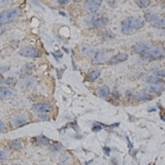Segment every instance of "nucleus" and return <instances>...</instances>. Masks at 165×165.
Instances as JSON below:
<instances>
[{
    "instance_id": "18",
    "label": "nucleus",
    "mask_w": 165,
    "mask_h": 165,
    "mask_svg": "<svg viewBox=\"0 0 165 165\" xmlns=\"http://www.w3.org/2000/svg\"><path fill=\"white\" fill-rule=\"evenodd\" d=\"M158 19H160V18H159V15L157 13H155V11H148V13L144 14V20H146L147 22H153V23H154V22L157 21Z\"/></svg>"
},
{
    "instance_id": "1",
    "label": "nucleus",
    "mask_w": 165,
    "mask_h": 165,
    "mask_svg": "<svg viewBox=\"0 0 165 165\" xmlns=\"http://www.w3.org/2000/svg\"><path fill=\"white\" fill-rule=\"evenodd\" d=\"M22 15V11L20 9H11L3 11L0 15V24L1 25H5V24L11 23L15 21L17 18H19Z\"/></svg>"
},
{
    "instance_id": "16",
    "label": "nucleus",
    "mask_w": 165,
    "mask_h": 165,
    "mask_svg": "<svg viewBox=\"0 0 165 165\" xmlns=\"http://www.w3.org/2000/svg\"><path fill=\"white\" fill-rule=\"evenodd\" d=\"M146 82L149 85H161L163 82V78L157 75H150L147 78Z\"/></svg>"
},
{
    "instance_id": "35",
    "label": "nucleus",
    "mask_w": 165,
    "mask_h": 165,
    "mask_svg": "<svg viewBox=\"0 0 165 165\" xmlns=\"http://www.w3.org/2000/svg\"><path fill=\"white\" fill-rule=\"evenodd\" d=\"M68 2H69V0H58V3L61 5H66Z\"/></svg>"
},
{
    "instance_id": "25",
    "label": "nucleus",
    "mask_w": 165,
    "mask_h": 165,
    "mask_svg": "<svg viewBox=\"0 0 165 165\" xmlns=\"http://www.w3.org/2000/svg\"><path fill=\"white\" fill-rule=\"evenodd\" d=\"M153 26L155 28H159V29H164L165 28V17L164 18H160L157 21H155L153 23Z\"/></svg>"
},
{
    "instance_id": "36",
    "label": "nucleus",
    "mask_w": 165,
    "mask_h": 165,
    "mask_svg": "<svg viewBox=\"0 0 165 165\" xmlns=\"http://www.w3.org/2000/svg\"><path fill=\"white\" fill-rule=\"evenodd\" d=\"M103 151H104V153H105V155H110V149L108 148V147H104L103 148Z\"/></svg>"
},
{
    "instance_id": "34",
    "label": "nucleus",
    "mask_w": 165,
    "mask_h": 165,
    "mask_svg": "<svg viewBox=\"0 0 165 165\" xmlns=\"http://www.w3.org/2000/svg\"><path fill=\"white\" fill-rule=\"evenodd\" d=\"M0 2L2 5H9L13 2V0H0Z\"/></svg>"
},
{
    "instance_id": "31",
    "label": "nucleus",
    "mask_w": 165,
    "mask_h": 165,
    "mask_svg": "<svg viewBox=\"0 0 165 165\" xmlns=\"http://www.w3.org/2000/svg\"><path fill=\"white\" fill-rule=\"evenodd\" d=\"M155 75L159 76V78H165V69H158L155 70Z\"/></svg>"
},
{
    "instance_id": "4",
    "label": "nucleus",
    "mask_w": 165,
    "mask_h": 165,
    "mask_svg": "<svg viewBox=\"0 0 165 165\" xmlns=\"http://www.w3.org/2000/svg\"><path fill=\"white\" fill-rule=\"evenodd\" d=\"M19 54L23 57L28 58H37L39 56V51L33 47H25L19 51Z\"/></svg>"
},
{
    "instance_id": "10",
    "label": "nucleus",
    "mask_w": 165,
    "mask_h": 165,
    "mask_svg": "<svg viewBox=\"0 0 165 165\" xmlns=\"http://www.w3.org/2000/svg\"><path fill=\"white\" fill-rule=\"evenodd\" d=\"M32 110L37 112H50L52 110V105L47 102H38L32 105Z\"/></svg>"
},
{
    "instance_id": "32",
    "label": "nucleus",
    "mask_w": 165,
    "mask_h": 165,
    "mask_svg": "<svg viewBox=\"0 0 165 165\" xmlns=\"http://www.w3.org/2000/svg\"><path fill=\"white\" fill-rule=\"evenodd\" d=\"M103 37L104 39H110V38H114V34H112L110 31H105L103 32Z\"/></svg>"
},
{
    "instance_id": "13",
    "label": "nucleus",
    "mask_w": 165,
    "mask_h": 165,
    "mask_svg": "<svg viewBox=\"0 0 165 165\" xmlns=\"http://www.w3.org/2000/svg\"><path fill=\"white\" fill-rule=\"evenodd\" d=\"M134 99L137 101H146V100H152L153 96L146 92H138V93L134 94Z\"/></svg>"
},
{
    "instance_id": "2",
    "label": "nucleus",
    "mask_w": 165,
    "mask_h": 165,
    "mask_svg": "<svg viewBox=\"0 0 165 165\" xmlns=\"http://www.w3.org/2000/svg\"><path fill=\"white\" fill-rule=\"evenodd\" d=\"M142 57L144 58V60H149V61H152V60H160L165 57V49L163 47L151 48V49L148 50L146 53L142 54Z\"/></svg>"
},
{
    "instance_id": "17",
    "label": "nucleus",
    "mask_w": 165,
    "mask_h": 165,
    "mask_svg": "<svg viewBox=\"0 0 165 165\" xmlns=\"http://www.w3.org/2000/svg\"><path fill=\"white\" fill-rule=\"evenodd\" d=\"M121 31H122L123 34L125 35H129V34H133V31L130 29L129 24H128V20L125 19L123 20L122 23H121Z\"/></svg>"
},
{
    "instance_id": "19",
    "label": "nucleus",
    "mask_w": 165,
    "mask_h": 165,
    "mask_svg": "<svg viewBox=\"0 0 165 165\" xmlns=\"http://www.w3.org/2000/svg\"><path fill=\"white\" fill-rule=\"evenodd\" d=\"M36 80L32 76H29V78H26L25 80H23V82L21 84V86L23 88H31L35 85Z\"/></svg>"
},
{
    "instance_id": "26",
    "label": "nucleus",
    "mask_w": 165,
    "mask_h": 165,
    "mask_svg": "<svg viewBox=\"0 0 165 165\" xmlns=\"http://www.w3.org/2000/svg\"><path fill=\"white\" fill-rule=\"evenodd\" d=\"M136 4L139 9H146L151 4V0H136Z\"/></svg>"
},
{
    "instance_id": "29",
    "label": "nucleus",
    "mask_w": 165,
    "mask_h": 165,
    "mask_svg": "<svg viewBox=\"0 0 165 165\" xmlns=\"http://www.w3.org/2000/svg\"><path fill=\"white\" fill-rule=\"evenodd\" d=\"M61 149H62L61 144H51V146H50V150H51L52 152H58V151H60Z\"/></svg>"
},
{
    "instance_id": "24",
    "label": "nucleus",
    "mask_w": 165,
    "mask_h": 165,
    "mask_svg": "<svg viewBox=\"0 0 165 165\" xmlns=\"http://www.w3.org/2000/svg\"><path fill=\"white\" fill-rule=\"evenodd\" d=\"M99 76H100V70H92L91 72L88 73V80L89 82H94Z\"/></svg>"
},
{
    "instance_id": "23",
    "label": "nucleus",
    "mask_w": 165,
    "mask_h": 165,
    "mask_svg": "<svg viewBox=\"0 0 165 165\" xmlns=\"http://www.w3.org/2000/svg\"><path fill=\"white\" fill-rule=\"evenodd\" d=\"M9 146L11 150L18 151V150H21L22 149V142L18 139H14V140H11V142H9Z\"/></svg>"
},
{
    "instance_id": "8",
    "label": "nucleus",
    "mask_w": 165,
    "mask_h": 165,
    "mask_svg": "<svg viewBox=\"0 0 165 165\" xmlns=\"http://www.w3.org/2000/svg\"><path fill=\"white\" fill-rule=\"evenodd\" d=\"M102 0H87L85 2V9L89 13H95L101 5Z\"/></svg>"
},
{
    "instance_id": "12",
    "label": "nucleus",
    "mask_w": 165,
    "mask_h": 165,
    "mask_svg": "<svg viewBox=\"0 0 165 165\" xmlns=\"http://www.w3.org/2000/svg\"><path fill=\"white\" fill-rule=\"evenodd\" d=\"M32 142L37 144V146H49L51 140H50V138L46 137V136L40 135V136H36V137L32 138Z\"/></svg>"
},
{
    "instance_id": "39",
    "label": "nucleus",
    "mask_w": 165,
    "mask_h": 165,
    "mask_svg": "<svg viewBox=\"0 0 165 165\" xmlns=\"http://www.w3.org/2000/svg\"><path fill=\"white\" fill-rule=\"evenodd\" d=\"M59 14H60L61 16H64V17H66V14L63 13V11H59Z\"/></svg>"
},
{
    "instance_id": "37",
    "label": "nucleus",
    "mask_w": 165,
    "mask_h": 165,
    "mask_svg": "<svg viewBox=\"0 0 165 165\" xmlns=\"http://www.w3.org/2000/svg\"><path fill=\"white\" fill-rule=\"evenodd\" d=\"M127 142H128V147H129V151L131 152V150H133V144H131V142H130V140L128 137H127Z\"/></svg>"
},
{
    "instance_id": "7",
    "label": "nucleus",
    "mask_w": 165,
    "mask_h": 165,
    "mask_svg": "<svg viewBox=\"0 0 165 165\" xmlns=\"http://www.w3.org/2000/svg\"><path fill=\"white\" fill-rule=\"evenodd\" d=\"M108 60V52L106 51H99L95 54L93 58H92V62L93 64H102L107 62Z\"/></svg>"
},
{
    "instance_id": "33",
    "label": "nucleus",
    "mask_w": 165,
    "mask_h": 165,
    "mask_svg": "<svg viewBox=\"0 0 165 165\" xmlns=\"http://www.w3.org/2000/svg\"><path fill=\"white\" fill-rule=\"evenodd\" d=\"M9 157V153L5 152V150H1V154H0V159L1 160H4Z\"/></svg>"
},
{
    "instance_id": "30",
    "label": "nucleus",
    "mask_w": 165,
    "mask_h": 165,
    "mask_svg": "<svg viewBox=\"0 0 165 165\" xmlns=\"http://www.w3.org/2000/svg\"><path fill=\"white\" fill-rule=\"evenodd\" d=\"M37 118L39 119V120L46 121V120H49V119H50V117L47 115V112H38V115H37Z\"/></svg>"
},
{
    "instance_id": "9",
    "label": "nucleus",
    "mask_w": 165,
    "mask_h": 165,
    "mask_svg": "<svg viewBox=\"0 0 165 165\" xmlns=\"http://www.w3.org/2000/svg\"><path fill=\"white\" fill-rule=\"evenodd\" d=\"M89 24L94 28L103 27V26H105V25H107V24H108V19L106 17H100V18L92 17L91 20H90Z\"/></svg>"
},
{
    "instance_id": "21",
    "label": "nucleus",
    "mask_w": 165,
    "mask_h": 165,
    "mask_svg": "<svg viewBox=\"0 0 165 165\" xmlns=\"http://www.w3.org/2000/svg\"><path fill=\"white\" fill-rule=\"evenodd\" d=\"M82 53H84L85 55H88V56H90L91 58H93L94 56H95V54L97 53V51L93 50L92 48L88 47V46H82Z\"/></svg>"
},
{
    "instance_id": "41",
    "label": "nucleus",
    "mask_w": 165,
    "mask_h": 165,
    "mask_svg": "<svg viewBox=\"0 0 165 165\" xmlns=\"http://www.w3.org/2000/svg\"><path fill=\"white\" fill-rule=\"evenodd\" d=\"M124 1H128V0H124Z\"/></svg>"
},
{
    "instance_id": "27",
    "label": "nucleus",
    "mask_w": 165,
    "mask_h": 165,
    "mask_svg": "<svg viewBox=\"0 0 165 165\" xmlns=\"http://www.w3.org/2000/svg\"><path fill=\"white\" fill-rule=\"evenodd\" d=\"M3 82H4L5 85L9 86V87H14L16 85V82H17V80L15 78H7Z\"/></svg>"
},
{
    "instance_id": "15",
    "label": "nucleus",
    "mask_w": 165,
    "mask_h": 165,
    "mask_svg": "<svg viewBox=\"0 0 165 165\" xmlns=\"http://www.w3.org/2000/svg\"><path fill=\"white\" fill-rule=\"evenodd\" d=\"M14 92L13 90L9 89V88H5V87H1L0 88V98L3 100L5 99H9L13 96Z\"/></svg>"
},
{
    "instance_id": "5",
    "label": "nucleus",
    "mask_w": 165,
    "mask_h": 165,
    "mask_svg": "<svg viewBox=\"0 0 165 165\" xmlns=\"http://www.w3.org/2000/svg\"><path fill=\"white\" fill-rule=\"evenodd\" d=\"M127 20H128V24H129L130 29L133 32L140 29V28H142L144 25V21L142 19H140V18L130 17V18H127Z\"/></svg>"
},
{
    "instance_id": "38",
    "label": "nucleus",
    "mask_w": 165,
    "mask_h": 165,
    "mask_svg": "<svg viewBox=\"0 0 165 165\" xmlns=\"http://www.w3.org/2000/svg\"><path fill=\"white\" fill-rule=\"evenodd\" d=\"M0 126H1V132H4V123L2 121L0 122Z\"/></svg>"
},
{
    "instance_id": "28",
    "label": "nucleus",
    "mask_w": 165,
    "mask_h": 165,
    "mask_svg": "<svg viewBox=\"0 0 165 165\" xmlns=\"http://www.w3.org/2000/svg\"><path fill=\"white\" fill-rule=\"evenodd\" d=\"M102 129V123H95L92 127V131L93 132H99Z\"/></svg>"
},
{
    "instance_id": "3",
    "label": "nucleus",
    "mask_w": 165,
    "mask_h": 165,
    "mask_svg": "<svg viewBox=\"0 0 165 165\" xmlns=\"http://www.w3.org/2000/svg\"><path fill=\"white\" fill-rule=\"evenodd\" d=\"M28 122H29V120H28L27 115H18V116L14 117L11 119V124L13 126V128H20L22 126L26 125Z\"/></svg>"
},
{
    "instance_id": "40",
    "label": "nucleus",
    "mask_w": 165,
    "mask_h": 165,
    "mask_svg": "<svg viewBox=\"0 0 165 165\" xmlns=\"http://www.w3.org/2000/svg\"><path fill=\"white\" fill-rule=\"evenodd\" d=\"M75 2H80V1H82V0H74Z\"/></svg>"
},
{
    "instance_id": "20",
    "label": "nucleus",
    "mask_w": 165,
    "mask_h": 165,
    "mask_svg": "<svg viewBox=\"0 0 165 165\" xmlns=\"http://www.w3.org/2000/svg\"><path fill=\"white\" fill-rule=\"evenodd\" d=\"M98 94H99V96L101 98L106 99V98L108 97V95H110V88H108L107 86H102V87H100L99 90H98Z\"/></svg>"
},
{
    "instance_id": "11",
    "label": "nucleus",
    "mask_w": 165,
    "mask_h": 165,
    "mask_svg": "<svg viewBox=\"0 0 165 165\" xmlns=\"http://www.w3.org/2000/svg\"><path fill=\"white\" fill-rule=\"evenodd\" d=\"M127 59H128V55L126 53H119V54H117V55L112 56V58H110L107 63L112 65V64H118V63H121V62H124Z\"/></svg>"
},
{
    "instance_id": "22",
    "label": "nucleus",
    "mask_w": 165,
    "mask_h": 165,
    "mask_svg": "<svg viewBox=\"0 0 165 165\" xmlns=\"http://www.w3.org/2000/svg\"><path fill=\"white\" fill-rule=\"evenodd\" d=\"M33 67H34V65H33V64H31V63H29V64H27V65L24 66L23 69H22V71H21V76H22V78H24V75H25V76L29 75V74L31 73V70L33 69Z\"/></svg>"
},
{
    "instance_id": "14",
    "label": "nucleus",
    "mask_w": 165,
    "mask_h": 165,
    "mask_svg": "<svg viewBox=\"0 0 165 165\" xmlns=\"http://www.w3.org/2000/svg\"><path fill=\"white\" fill-rule=\"evenodd\" d=\"M146 90L151 92V93L160 94L164 91V87H163L162 85H149V86H147Z\"/></svg>"
},
{
    "instance_id": "6",
    "label": "nucleus",
    "mask_w": 165,
    "mask_h": 165,
    "mask_svg": "<svg viewBox=\"0 0 165 165\" xmlns=\"http://www.w3.org/2000/svg\"><path fill=\"white\" fill-rule=\"evenodd\" d=\"M151 49V45L149 43H146V41H140V43H137L132 47V50L135 54H138V55L142 56V54L146 53L148 50Z\"/></svg>"
}]
</instances>
